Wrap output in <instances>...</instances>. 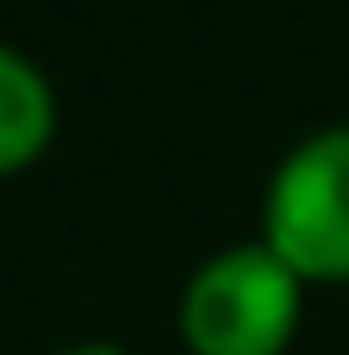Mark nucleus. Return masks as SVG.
<instances>
[{
	"instance_id": "nucleus-4",
	"label": "nucleus",
	"mask_w": 349,
	"mask_h": 355,
	"mask_svg": "<svg viewBox=\"0 0 349 355\" xmlns=\"http://www.w3.org/2000/svg\"><path fill=\"white\" fill-rule=\"evenodd\" d=\"M62 355H125V349H112V343H81V349H62Z\"/></svg>"
},
{
	"instance_id": "nucleus-1",
	"label": "nucleus",
	"mask_w": 349,
	"mask_h": 355,
	"mask_svg": "<svg viewBox=\"0 0 349 355\" xmlns=\"http://www.w3.org/2000/svg\"><path fill=\"white\" fill-rule=\"evenodd\" d=\"M300 318V275L269 243L219 250L181 293V337L194 355H281Z\"/></svg>"
},
{
	"instance_id": "nucleus-2",
	"label": "nucleus",
	"mask_w": 349,
	"mask_h": 355,
	"mask_svg": "<svg viewBox=\"0 0 349 355\" xmlns=\"http://www.w3.org/2000/svg\"><path fill=\"white\" fill-rule=\"evenodd\" d=\"M262 237L300 281H349V125L306 137L281 162Z\"/></svg>"
},
{
	"instance_id": "nucleus-3",
	"label": "nucleus",
	"mask_w": 349,
	"mask_h": 355,
	"mask_svg": "<svg viewBox=\"0 0 349 355\" xmlns=\"http://www.w3.org/2000/svg\"><path fill=\"white\" fill-rule=\"evenodd\" d=\"M56 131V100L50 81L37 75V62H25L19 50L0 44V175L31 162Z\"/></svg>"
}]
</instances>
